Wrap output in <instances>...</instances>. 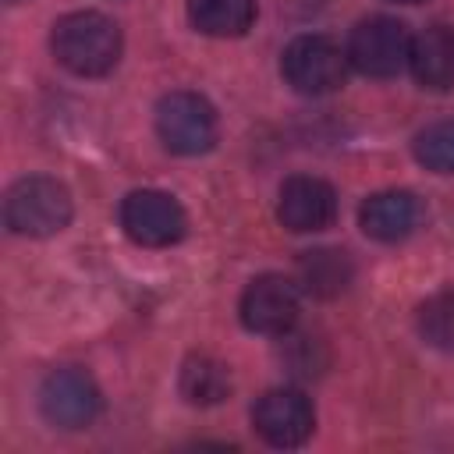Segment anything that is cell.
<instances>
[{
  "label": "cell",
  "instance_id": "9c48e42d",
  "mask_svg": "<svg viewBox=\"0 0 454 454\" xmlns=\"http://www.w3.org/2000/svg\"><path fill=\"white\" fill-rule=\"evenodd\" d=\"M298 309H301V298H298V287L294 280L280 277V273H262L255 277L245 294H241V323L252 330V333H287L298 319Z\"/></svg>",
  "mask_w": 454,
  "mask_h": 454
},
{
  "label": "cell",
  "instance_id": "ac0fdd59",
  "mask_svg": "<svg viewBox=\"0 0 454 454\" xmlns=\"http://www.w3.org/2000/svg\"><path fill=\"white\" fill-rule=\"evenodd\" d=\"M394 4H419V0H394Z\"/></svg>",
  "mask_w": 454,
  "mask_h": 454
},
{
  "label": "cell",
  "instance_id": "9a60e30c",
  "mask_svg": "<svg viewBox=\"0 0 454 454\" xmlns=\"http://www.w3.org/2000/svg\"><path fill=\"white\" fill-rule=\"evenodd\" d=\"M181 394L192 404H220L231 394V369L213 355H188L181 365Z\"/></svg>",
  "mask_w": 454,
  "mask_h": 454
},
{
  "label": "cell",
  "instance_id": "277c9868",
  "mask_svg": "<svg viewBox=\"0 0 454 454\" xmlns=\"http://www.w3.org/2000/svg\"><path fill=\"white\" fill-rule=\"evenodd\" d=\"M348 53L326 39V35H298L287 43L280 57V74L284 82L301 92V96H326L344 85L348 74Z\"/></svg>",
  "mask_w": 454,
  "mask_h": 454
},
{
  "label": "cell",
  "instance_id": "2e32d148",
  "mask_svg": "<svg viewBox=\"0 0 454 454\" xmlns=\"http://www.w3.org/2000/svg\"><path fill=\"white\" fill-rule=\"evenodd\" d=\"M419 333L429 348L454 355V291H440L419 305Z\"/></svg>",
  "mask_w": 454,
  "mask_h": 454
},
{
  "label": "cell",
  "instance_id": "e0dca14e",
  "mask_svg": "<svg viewBox=\"0 0 454 454\" xmlns=\"http://www.w3.org/2000/svg\"><path fill=\"white\" fill-rule=\"evenodd\" d=\"M415 160L426 170L454 174V121H436L415 138Z\"/></svg>",
  "mask_w": 454,
  "mask_h": 454
},
{
  "label": "cell",
  "instance_id": "8992f818",
  "mask_svg": "<svg viewBox=\"0 0 454 454\" xmlns=\"http://www.w3.org/2000/svg\"><path fill=\"white\" fill-rule=\"evenodd\" d=\"M39 408H43L46 422H53L60 429H85L103 411V394H99L96 380L85 369L64 365V369H53L43 380Z\"/></svg>",
  "mask_w": 454,
  "mask_h": 454
},
{
  "label": "cell",
  "instance_id": "4fadbf2b",
  "mask_svg": "<svg viewBox=\"0 0 454 454\" xmlns=\"http://www.w3.org/2000/svg\"><path fill=\"white\" fill-rule=\"evenodd\" d=\"M298 280L312 298H337L355 280V262L340 248H312L298 262Z\"/></svg>",
  "mask_w": 454,
  "mask_h": 454
},
{
  "label": "cell",
  "instance_id": "5b68a950",
  "mask_svg": "<svg viewBox=\"0 0 454 454\" xmlns=\"http://www.w3.org/2000/svg\"><path fill=\"white\" fill-rule=\"evenodd\" d=\"M408 50H411V35L404 21L387 18V14H372L358 21L348 39V60L369 78L397 74L408 64Z\"/></svg>",
  "mask_w": 454,
  "mask_h": 454
},
{
  "label": "cell",
  "instance_id": "3957f363",
  "mask_svg": "<svg viewBox=\"0 0 454 454\" xmlns=\"http://www.w3.org/2000/svg\"><path fill=\"white\" fill-rule=\"evenodd\" d=\"M156 135L177 156H202L216 145V110L199 92H167L156 103Z\"/></svg>",
  "mask_w": 454,
  "mask_h": 454
},
{
  "label": "cell",
  "instance_id": "8fae6325",
  "mask_svg": "<svg viewBox=\"0 0 454 454\" xmlns=\"http://www.w3.org/2000/svg\"><path fill=\"white\" fill-rule=\"evenodd\" d=\"M419 216H422L419 199H415L411 192H397V188L369 195V199L362 202V209H358L362 231H365L372 241H387V245H390V241H404V238L419 227Z\"/></svg>",
  "mask_w": 454,
  "mask_h": 454
},
{
  "label": "cell",
  "instance_id": "7c38bea8",
  "mask_svg": "<svg viewBox=\"0 0 454 454\" xmlns=\"http://www.w3.org/2000/svg\"><path fill=\"white\" fill-rule=\"evenodd\" d=\"M408 67H411L415 82L429 92L454 89V28H447V25L422 28L411 39Z\"/></svg>",
  "mask_w": 454,
  "mask_h": 454
},
{
  "label": "cell",
  "instance_id": "7a4b0ae2",
  "mask_svg": "<svg viewBox=\"0 0 454 454\" xmlns=\"http://www.w3.org/2000/svg\"><path fill=\"white\" fill-rule=\"evenodd\" d=\"M74 202L64 181L46 177V174H32L11 184L7 199H4V220L14 234L25 238H50L57 231H64L71 223Z\"/></svg>",
  "mask_w": 454,
  "mask_h": 454
},
{
  "label": "cell",
  "instance_id": "6da1fadb",
  "mask_svg": "<svg viewBox=\"0 0 454 454\" xmlns=\"http://www.w3.org/2000/svg\"><path fill=\"white\" fill-rule=\"evenodd\" d=\"M53 57L82 78H99L121 60V28L99 11H71L50 32Z\"/></svg>",
  "mask_w": 454,
  "mask_h": 454
},
{
  "label": "cell",
  "instance_id": "ba28073f",
  "mask_svg": "<svg viewBox=\"0 0 454 454\" xmlns=\"http://www.w3.org/2000/svg\"><path fill=\"white\" fill-rule=\"evenodd\" d=\"M252 426L270 447H298L312 436L316 411H312V401L301 390L277 387V390H266L255 401Z\"/></svg>",
  "mask_w": 454,
  "mask_h": 454
},
{
  "label": "cell",
  "instance_id": "30bf717a",
  "mask_svg": "<svg viewBox=\"0 0 454 454\" xmlns=\"http://www.w3.org/2000/svg\"><path fill=\"white\" fill-rule=\"evenodd\" d=\"M277 216L287 231L294 234H309V231H323L333 223L337 216V192L312 174H294L280 184V199H277Z\"/></svg>",
  "mask_w": 454,
  "mask_h": 454
},
{
  "label": "cell",
  "instance_id": "5bb4252c",
  "mask_svg": "<svg viewBox=\"0 0 454 454\" xmlns=\"http://www.w3.org/2000/svg\"><path fill=\"white\" fill-rule=\"evenodd\" d=\"M188 18L202 35L234 39L255 21V0H188Z\"/></svg>",
  "mask_w": 454,
  "mask_h": 454
},
{
  "label": "cell",
  "instance_id": "52a82bcc",
  "mask_svg": "<svg viewBox=\"0 0 454 454\" xmlns=\"http://www.w3.org/2000/svg\"><path fill=\"white\" fill-rule=\"evenodd\" d=\"M121 227L135 245L163 248V245H174L184 238L188 216L174 195L156 192V188H138V192L124 195V202H121Z\"/></svg>",
  "mask_w": 454,
  "mask_h": 454
}]
</instances>
